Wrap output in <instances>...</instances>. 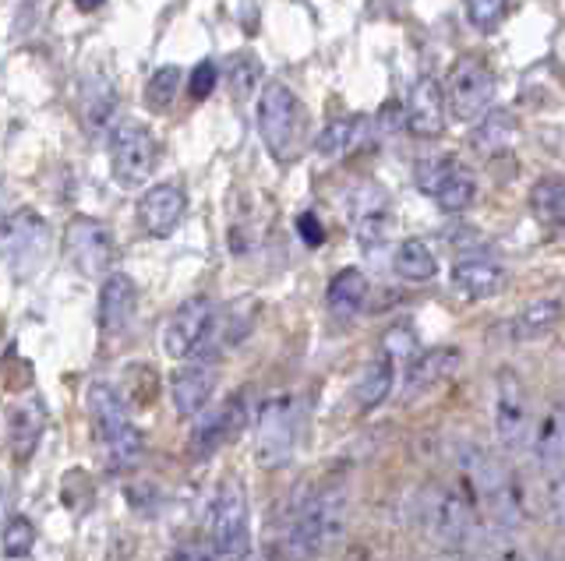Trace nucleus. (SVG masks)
<instances>
[{
	"label": "nucleus",
	"mask_w": 565,
	"mask_h": 561,
	"mask_svg": "<svg viewBox=\"0 0 565 561\" xmlns=\"http://www.w3.org/2000/svg\"><path fill=\"white\" fill-rule=\"evenodd\" d=\"M88 420H93V434L106 455V466L124 473L141 463V434L131 424V413L124 407L120 392L110 381H93L88 385Z\"/></svg>",
	"instance_id": "3"
},
{
	"label": "nucleus",
	"mask_w": 565,
	"mask_h": 561,
	"mask_svg": "<svg viewBox=\"0 0 565 561\" xmlns=\"http://www.w3.org/2000/svg\"><path fill=\"white\" fill-rule=\"evenodd\" d=\"M494 78L481 57H459L449 67V110L456 120H481L491 110Z\"/></svg>",
	"instance_id": "12"
},
{
	"label": "nucleus",
	"mask_w": 565,
	"mask_h": 561,
	"mask_svg": "<svg viewBox=\"0 0 565 561\" xmlns=\"http://www.w3.org/2000/svg\"><path fill=\"white\" fill-rule=\"evenodd\" d=\"M184 208H188V195L181 187H177V184H156L138 198L135 216H138V226L149 237H170L177 226H181Z\"/></svg>",
	"instance_id": "18"
},
{
	"label": "nucleus",
	"mask_w": 565,
	"mask_h": 561,
	"mask_svg": "<svg viewBox=\"0 0 565 561\" xmlns=\"http://www.w3.org/2000/svg\"><path fill=\"white\" fill-rule=\"evenodd\" d=\"M43 428H46V413L35 399L8 410V449L14 455V463L32 460V452L43 438Z\"/></svg>",
	"instance_id": "21"
},
{
	"label": "nucleus",
	"mask_w": 565,
	"mask_h": 561,
	"mask_svg": "<svg viewBox=\"0 0 565 561\" xmlns=\"http://www.w3.org/2000/svg\"><path fill=\"white\" fill-rule=\"evenodd\" d=\"M297 237L308 244V248H322L326 244V226L315 213H300L297 216Z\"/></svg>",
	"instance_id": "43"
},
{
	"label": "nucleus",
	"mask_w": 565,
	"mask_h": 561,
	"mask_svg": "<svg viewBox=\"0 0 565 561\" xmlns=\"http://www.w3.org/2000/svg\"><path fill=\"white\" fill-rule=\"evenodd\" d=\"M367 301V276L361 269H343L329 279L326 290V308L335 314V319H353Z\"/></svg>",
	"instance_id": "26"
},
{
	"label": "nucleus",
	"mask_w": 565,
	"mask_h": 561,
	"mask_svg": "<svg viewBox=\"0 0 565 561\" xmlns=\"http://www.w3.org/2000/svg\"><path fill=\"white\" fill-rule=\"evenodd\" d=\"M103 4H106V0H75L78 11H99Z\"/></svg>",
	"instance_id": "44"
},
{
	"label": "nucleus",
	"mask_w": 565,
	"mask_h": 561,
	"mask_svg": "<svg viewBox=\"0 0 565 561\" xmlns=\"http://www.w3.org/2000/svg\"><path fill=\"white\" fill-rule=\"evenodd\" d=\"M488 561H547L541 551L534 548H526V543H516V540H499L491 548Z\"/></svg>",
	"instance_id": "41"
},
{
	"label": "nucleus",
	"mask_w": 565,
	"mask_h": 561,
	"mask_svg": "<svg viewBox=\"0 0 565 561\" xmlns=\"http://www.w3.org/2000/svg\"><path fill=\"white\" fill-rule=\"evenodd\" d=\"M50 251L46 219L35 208H14L4 219V261L14 279H29Z\"/></svg>",
	"instance_id": "10"
},
{
	"label": "nucleus",
	"mask_w": 565,
	"mask_h": 561,
	"mask_svg": "<svg viewBox=\"0 0 565 561\" xmlns=\"http://www.w3.org/2000/svg\"><path fill=\"white\" fill-rule=\"evenodd\" d=\"M463 8H467V22L470 29L477 32H494L502 25L505 19V11H509V0H463Z\"/></svg>",
	"instance_id": "36"
},
{
	"label": "nucleus",
	"mask_w": 565,
	"mask_h": 561,
	"mask_svg": "<svg viewBox=\"0 0 565 561\" xmlns=\"http://www.w3.org/2000/svg\"><path fill=\"white\" fill-rule=\"evenodd\" d=\"M459 364V349L456 346H435L424 349L414 357L411 371H406V399H414L417 392H428L441 378H449Z\"/></svg>",
	"instance_id": "22"
},
{
	"label": "nucleus",
	"mask_w": 565,
	"mask_h": 561,
	"mask_svg": "<svg viewBox=\"0 0 565 561\" xmlns=\"http://www.w3.org/2000/svg\"><path fill=\"white\" fill-rule=\"evenodd\" d=\"M393 266H396V276H403L406 283H428L438 272V258L428 244L414 237V240H403L396 248Z\"/></svg>",
	"instance_id": "28"
},
{
	"label": "nucleus",
	"mask_w": 565,
	"mask_h": 561,
	"mask_svg": "<svg viewBox=\"0 0 565 561\" xmlns=\"http://www.w3.org/2000/svg\"><path fill=\"white\" fill-rule=\"evenodd\" d=\"M110 170L120 187H141L156 170V138L138 120H120L110 131Z\"/></svg>",
	"instance_id": "9"
},
{
	"label": "nucleus",
	"mask_w": 565,
	"mask_h": 561,
	"mask_svg": "<svg viewBox=\"0 0 565 561\" xmlns=\"http://www.w3.org/2000/svg\"><path fill=\"white\" fill-rule=\"evenodd\" d=\"M347 522V490L343 487H318L294 508L287 533L279 540L282 561H315L329 543L343 533Z\"/></svg>",
	"instance_id": "1"
},
{
	"label": "nucleus",
	"mask_w": 565,
	"mask_h": 561,
	"mask_svg": "<svg viewBox=\"0 0 565 561\" xmlns=\"http://www.w3.org/2000/svg\"><path fill=\"white\" fill-rule=\"evenodd\" d=\"M361 120L358 117H340V120H329L326 131L318 134V152L329 155V160H335V155H347L353 145H358L361 138Z\"/></svg>",
	"instance_id": "33"
},
{
	"label": "nucleus",
	"mask_w": 565,
	"mask_h": 561,
	"mask_svg": "<svg viewBox=\"0 0 565 561\" xmlns=\"http://www.w3.org/2000/svg\"><path fill=\"white\" fill-rule=\"evenodd\" d=\"M534 455L544 473H565V407H552L537 420Z\"/></svg>",
	"instance_id": "24"
},
{
	"label": "nucleus",
	"mask_w": 565,
	"mask_h": 561,
	"mask_svg": "<svg viewBox=\"0 0 565 561\" xmlns=\"http://www.w3.org/2000/svg\"><path fill=\"white\" fill-rule=\"evenodd\" d=\"M297 442V402L294 396H269L255 417V463L262 470H279L290 463Z\"/></svg>",
	"instance_id": "5"
},
{
	"label": "nucleus",
	"mask_w": 565,
	"mask_h": 561,
	"mask_svg": "<svg viewBox=\"0 0 565 561\" xmlns=\"http://www.w3.org/2000/svg\"><path fill=\"white\" fill-rule=\"evenodd\" d=\"M494 438L505 452H523L526 445H534V417H530V399L526 385L516 371L502 367L494 375Z\"/></svg>",
	"instance_id": "6"
},
{
	"label": "nucleus",
	"mask_w": 565,
	"mask_h": 561,
	"mask_svg": "<svg viewBox=\"0 0 565 561\" xmlns=\"http://www.w3.org/2000/svg\"><path fill=\"white\" fill-rule=\"evenodd\" d=\"M385 354L388 357H417V336L411 325H396L385 336Z\"/></svg>",
	"instance_id": "42"
},
{
	"label": "nucleus",
	"mask_w": 565,
	"mask_h": 561,
	"mask_svg": "<svg viewBox=\"0 0 565 561\" xmlns=\"http://www.w3.org/2000/svg\"><path fill=\"white\" fill-rule=\"evenodd\" d=\"M223 554L212 548V540H181L167 554V561H220Z\"/></svg>",
	"instance_id": "40"
},
{
	"label": "nucleus",
	"mask_w": 565,
	"mask_h": 561,
	"mask_svg": "<svg viewBox=\"0 0 565 561\" xmlns=\"http://www.w3.org/2000/svg\"><path fill=\"white\" fill-rule=\"evenodd\" d=\"M438 561H449V558H438Z\"/></svg>",
	"instance_id": "46"
},
{
	"label": "nucleus",
	"mask_w": 565,
	"mask_h": 561,
	"mask_svg": "<svg viewBox=\"0 0 565 561\" xmlns=\"http://www.w3.org/2000/svg\"><path fill=\"white\" fill-rule=\"evenodd\" d=\"M209 540L223 558H244L252 548V526H247V490L241 481H223L209 505Z\"/></svg>",
	"instance_id": "7"
},
{
	"label": "nucleus",
	"mask_w": 565,
	"mask_h": 561,
	"mask_svg": "<svg viewBox=\"0 0 565 561\" xmlns=\"http://www.w3.org/2000/svg\"><path fill=\"white\" fill-rule=\"evenodd\" d=\"M117 120V89L110 78L93 75L82 85V125L88 134H103L110 131Z\"/></svg>",
	"instance_id": "23"
},
{
	"label": "nucleus",
	"mask_w": 565,
	"mask_h": 561,
	"mask_svg": "<svg viewBox=\"0 0 565 561\" xmlns=\"http://www.w3.org/2000/svg\"><path fill=\"white\" fill-rule=\"evenodd\" d=\"M558 561H565V543H562V551H558Z\"/></svg>",
	"instance_id": "45"
},
{
	"label": "nucleus",
	"mask_w": 565,
	"mask_h": 561,
	"mask_svg": "<svg viewBox=\"0 0 565 561\" xmlns=\"http://www.w3.org/2000/svg\"><path fill=\"white\" fill-rule=\"evenodd\" d=\"M0 548H4V558H29L32 548H35V526L32 519L25 516H11L4 522V540H0Z\"/></svg>",
	"instance_id": "35"
},
{
	"label": "nucleus",
	"mask_w": 565,
	"mask_h": 561,
	"mask_svg": "<svg viewBox=\"0 0 565 561\" xmlns=\"http://www.w3.org/2000/svg\"><path fill=\"white\" fill-rule=\"evenodd\" d=\"M216 85H220V67L212 64V61H202V64L191 72L188 93H191L194 103H202V99H209L212 93H216Z\"/></svg>",
	"instance_id": "39"
},
{
	"label": "nucleus",
	"mask_w": 565,
	"mask_h": 561,
	"mask_svg": "<svg viewBox=\"0 0 565 561\" xmlns=\"http://www.w3.org/2000/svg\"><path fill=\"white\" fill-rule=\"evenodd\" d=\"M406 131L417 138H438L446 131V93L431 75H420L411 85V96L403 103Z\"/></svg>",
	"instance_id": "17"
},
{
	"label": "nucleus",
	"mask_w": 565,
	"mask_h": 561,
	"mask_svg": "<svg viewBox=\"0 0 565 561\" xmlns=\"http://www.w3.org/2000/svg\"><path fill=\"white\" fill-rule=\"evenodd\" d=\"M505 266H499L494 258L488 255H473V258H463L456 261L452 269V287L467 296V301H484V296H494L502 287H505Z\"/></svg>",
	"instance_id": "20"
},
{
	"label": "nucleus",
	"mask_w": 565,
	"mask_h": 561,
	"mask_svg": "<svg viewBox=\"0 0 565 561\" xmlns=\"http://www.w3.org/2000/svg\"><path fill=\"white\" fill-rule=\"evenodd\" d=\"M530 213L544 226H565V177H544L530 191Z\"/></svg>",
	"instance_id": "29"
},
{
	"label": "nucleus",
	"mask_w": 565,
	"mask_h": 561,
	"mask_svg": "<svg viewBox=\"0 0 565 561\" xmlns=\"http://www.w3.org/2000/svg\"><path fill=\"white\" fill-rule=\"evenodd\" d=\"M135 311H138V287L131 283V276L110 272L99 287V328H103V336H110V339L124 336L135 322Z\"/></svg>",
	"instance_id": "19"
},
{
	"label": "nucleus",
	"mask_w": 565,
	"mask_h": 561,
	"mask_svg": "<svg viewBox=\"0 0 565 561\" xmlns=\"http://www.w3.org/2000/svg\"><path fill=\"white\" fill-rule=\"evenodd\" d=\"M393 385H396V357L382 354L364 367V375L358 378V385H353V402H358V410L367 413V410L382 407L388 392H393Z\"/></svg>",
	"instance_id": "25"
},
{
	"label": "nucleus",
	"mask_w": 565,
	"mask_h": 561,
	"mask_svg": "<svg viewBox=\"0 0 565 561\" xmlns=\"http://www.w3.org/2000/svg\"><path fill=\"white\" fill-rule=\"evenodd\" d=\"M216 325V304L209 296H188L163 325V354L173 360H188L209 343Z\"/></svg>",
	"instance_id": "11"
},
{
	"label": "nucleus",
	"mask_w": 565,
	"mask_h": 561,
	"mask_svg": "<svg viewBox=\"0 0 565 561\" xmlns=\"http://www.w3.org/2000/svg\"><path fill=\"white\" fill-rule=\"evenodd\" d=\"M565 314V304L558 296H541V301L526 304L516 319L509 322V336L516 343H526V339H537L544 332H552L558 325V319Z\"/></svg>",
	"instance_id": "27"
},
{
	"label": "nucleus",
	"mask_w": 565,
	"mask_h": 561,
	"mask_svg": "<svg viewBox=\"0 0 565 561\" xmlns=\"http://www.w3.org/2000/svg\"><path fill=\"white\" fill-rule=\"evenodd\" d=\"M431 198H435V205L441 208V213H463V208H470L473 198H477V181L463 166H459V170L449 173L446 181H441V187L435 191Z\"/></svg>",
	"instance_id": "31"
},
{
	"label": "nucleus",
	"mask_w": 565,
	"mask_h": 561,
	"mask_svg": "<svg viewBox=\"0 0 565 561\" xmlns=\"http://www.w3.org/2000/svg\"><path fill=\"white\" fill-rule=\"evenodd\" d=\"M473 498H467L459 487H428L420 490L417 522L438 548L459 551L473 537Z\"/></svg>",
	"instance_id": "4"
},
{
	"label": "nucleus",
	"mask_w": 565,
	"mask_h": 561,
	"mask_svg": "<svg viewBox=\"0 0 565 561\" xmlns=\"http://www.w3.org/2000/svg\"><path fill=\"white\" fill-rule=\"evenodd\" d=\"M452 170H459L456 155H428V160L417 163V187L431 198L435 191L441 187V181H446Z\"/></svg>",
	"instance_id": "37"
},
{
	"label": "nucleus",
	"mask_w": 565,
	"mask_h": 561,
	"mask_svg": "<svg viewBox=\"0 0 565 561\" xmlns=\"http://www.w3.org/2000/svg\"><path fill=\"white\" fill-rule=\"evenodd\" d=\"M544 513L565 533V473H547V481H544Z\"/></svg>",
	"instance_id": "38"
},
{
	"label": "nucleus",
	"mask_w": 565,
	"mask_h": 561,
	"mask_svg": "<svg viewBox=\"0 0 565 561\" xmlns=\"http://www.w3.org/2000/svg\"><path fill=\"white\" fill-rule=\"evenodd\" d=\"M297 125H300V107L297 96L287 82H265L258 96V134L265 149L273 152V160L287 163L297 145Z\"/></svg>",
	"instance_id": "8"
},
{
	"label": "nucleus",
	"mask_w": 565,
	"mask_h": 561,
	"mask_svg": "<svg viewBox=\"0 0 565 561\" xmlns=\"http://www.w3.org/2000/svg\"><path fill=\"white\" fill-rule=\"evenodd\" d=\"M255 561H262V558H255Z\"/></svg>",
	"instance_id": "47"
},
{
	"label": "nucleus",
	"mask_w": 565,
	"mask_h": 561,
	"mask_svg": "<svg viewBox=\"0 0 565 561\" xmlns=\"http://www.w3.org/2000/svg\"><path fill=\"white\" fill-rule=\"evenodd\" d=\"M64 251L71 258V266H75L82 276L88 279H96V276H110V266H114V234L106 230V226L99 219H75L67 226V234H64Z\"/></svg>",
	"instance_id": "13"
},
{
	"label": "nucleus",
	"mask_w": 565,
	"mask_h": 561,
	"mask_svg": "<svg viewBox=\"0 0 565 561\" xmlns=\"http://www.w3.org/2000/svg\"><path fill=\"white\" fill-rule=\"evenodd\" d=\"M459 473H463V484L470 487V498L484 505V513L502 526L512 530L526 519V498H523V484L512 477L502 460H494L491 452L481 445H463L456 455Z\"/></svg>",
	"instance_id": "2"
},
{
	"label": "nucleus",
	"mask_w": 565,
	"mask_h": 561,
	"mask_svg": "<svg viewBox=\"0 0 565 561\" xmlns=\"http://www.w3.org/2000/svg\"><path fill=\"white\" fill-rule=\"evenodd\" d=\"M516 134V117L509 110H488L481 120H477V131H473V145L494 152V149H505Z\"/></svg>",
	"instance_id": "30"
},
{
	"label": "nucleus",
	"mask_w": 565,
	"mask_h": 561,
	"mask_svg": "<svg viewBox=\"0 0 565 561\" xmlns=\"http://www.w3.org/2000/svg\"><path fill=\"white\" fill-rule=\"evenodd\" d=\"M247 424V413H244V396H230L223 407L209 410L199 417V424H194L191 438H188V452L191 460H209V455H216L230 438L241 434V428Z\"/></svg>",
	"instance_id": "14"
},
{
	"label": "nucleus",
	"mask_w": 565,
	"mask_h": 561,
	"mask_svg": "<svg viewBox=\"0 0 565 561\" xmlns=\"http://www.w3.org/2000/svg\"><path fill=\"white\" fill-rule=\"evenodd\" d=\"M177 89H181V67H173V64L159 67V72L146 85V107L152 114H167L173 96H177Z\"/></svg>",
	"instance_id": "34"
},
{
	"label": "nucleus",
	"mask_w": 565,
	"mask_h": 561,
	"mask_svg": "<svg viewBox=\"0 0 565 561\" xmlns=\"http://www.w3.org/2000/svg\"><path fill=\"white\" fill-rule=\"evenodd\" d=\"M258 82H262V61L255 54H237V57L226 61V85H230V93H234L237 103L252 99Z\"/></svg>",
	"instance_id": "32"
},
{
	"label": "nucleus",
	"mask_w": 565,
	"mask_h": 561,
	"mask_svg": "<svg viewBox=\"0 0 565 561\" xmlns=\"http://www.w3.org/2000/svg\"><path fill=\"white\" fill-rule=\"evenodd\" d=\"M350 223L361 248H379L393 234V202L379 184H361L350 198Z\"/></svg>",
	"instance_id": "15"
},
{
	"label": "nucleus",
	"mask_w": 565,
	"mask_h": 561,
	"mask_svg": "<svg viewBox=\"0 0 565 561\" xmlns=\"http://www.w3.org/2000/svg\"><path fill=\"white\" fill-rule=\"evenodd\" d=\"M216 378L220 375H216V360H212V357L184 360L170 378L173 410L181 417H199L209 407L212 392H216Z\"/></svg>",
	"instance_id": "16"
}]
</instances>
